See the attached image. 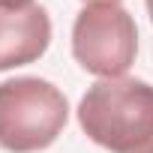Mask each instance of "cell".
<instances>
[{
    "label": "cell",
    "instance_id": "cell-1",
    "mask_svg": "<svg viewBox=\"0 0 153 153\" xmlns=\"http://www.w3.org/2000/svg\"><path fill=\"white\" fill-rule=\"evenodd\" d=\"M78 126L108 153H153V84L99 78L78 102Z\"/></svg>",
    "mask_w": 153,
    "mask_h": 153
},
{
    "label": "cell",
    "instance_id": "cell-2",
    "mask_svg": "<svg viewBox=\"0 0 153 153\" xmlns=\"http://www.w3.org/2000/svg\"><path fill=\"white\" fill-rule=\"evenodd\" d=\"M69 120L63 90L36 75L0 81V147L9 153H36L57 141Z\"/></svg>",
    "mask_w": 153,
    "mask_h": 153
},
{
    "label": "cell",
    "instance_id": "cell-5",
    "mask_svg": "<svg viewBox=\"0 0 153 153\" xmlns=\"http://www.w3.org/2000/svg\"><path fill=\"white\" fill-rule=\"evenodd\" d=\"M147 3V15H150V21H153V0H144Z\"/></svg>",
    "mask_w": 153,
    "mask_h": 153
},
{
    "label": "cell",
    "instance_id": "cell-6",
    "mask_svg": "<svg viewBox=\"0 0 153 153\" xmlns=\"http://www.w3.org/2000/svg\"><path fill=\"white\" fill-rule=\"evenodd\" d=\"M84 3H120V0H84Z\"/></svg>",
    "mask_w": 153,
    "mask_h": 153
},
{
    "label": "cell",
    "instance_id": "cell-4",
    "mask_svg": "<svg viewBox=\"0 0 153 153\" xmlns=\"http://www.w3.org/2000/svg\"><path fill=\"white\" fill-rule=\"evenodd\" d=\"M51 45V18L39 3H0V72L39 60Z\"/></svg>",
    "mask_w": 153,
    "mask_h": 153
},
{
    "label": "cell",
    "instance_id": "cell-3",
    "mask_svg": "<svg viewBox=\"0 0 153 153\" xmlns=\"http://www.w3.org/2000/svg\"><path fill=\"white\" fill-rule=\"evenodd\" d=\"M138 54L135 18L120 3H87L72 24V57L96 78H123Z\"/></svg>",
    "mask_w": 153,
    "mask_h": 153
},
{
    "label": "cell",
    "instance_id": "cell-7",
    "mask_svg": "<svg viewBox=\"0 0 153 153\" xmlns=\"http://www.w3.org/2000/svg\"><path fill=\"white\" fill-rule=\"evenodd\" d=\"M0 3H33V0H0Z\"/></svg>",
    "mask_w": 153,
    "mask_h": 153
}]
</instances>
